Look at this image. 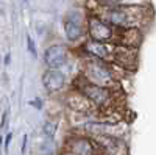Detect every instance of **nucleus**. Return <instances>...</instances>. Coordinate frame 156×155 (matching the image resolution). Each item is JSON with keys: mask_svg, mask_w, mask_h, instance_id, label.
<instances>
[{"mask_svg": "<svg viewBox=\"0 0 156 155\" xmlns=\"http://www.w3.org/2000/svg\"><path fill=\"white\" fill-rule=\"evenodd\" d=\"M86 77L89 79V83H94V85H98L103 88L109 86V83L112 82V74H111L109 68L105 63H101L98 58L87 63Z\"/></svg>", "mask_w": 156, "mask_h": 155, "instance_id": "nucleus-1", "label": "nucleus"}, {"mask_svg": "<svg viewBox=\"0 0 156 155\" xmlns=\"http://www.w3.org/2000/svg\"><path fill=\"white\" fill-rule=\"evenodd\" d=\"M78 89H80L81 96H84L87 100H90L92 103H95V105H98V107L105 105L111 97V93H109L108 88H103V86L89 83V82H84L83 85H80Z\"/></svg>", "mask_w": 156, "mask_h": 155, "instance_id": "nucleus-2", "label": "nucleus"}, {"mask_svg": "<svg viewBox=\"0 0 156 155\" xmlns=\"http://www.w3.org/2000/svg\"><path fill=\"white\" fill-rule=\"evenodd\" d=\"M87 28H89L90 38H92L94 41L105 42V41H109L111 38H112V28H111V25L106 24L105 20L98 19V17H89Z\"/></svg>", "mask_w": 156, "mask_h": 155, "instance_id": "nucleus-3", "label": "nucleus"}, {"mask_svg": "<svg viewBox=\"0 0 156 155\" xmlns=\"http://www.w3.org/2000/svg\"><path fill=\"white\" fill-rule=\"evenodd\" d=\"M64 31L69 41H78L83 36V16L76 11H72L64 19Z\"/></svg>", "mask_w": 156, "mask_h": 155, "instance_id": "nucleus-4", "label": "nucleus"}, {"mask_svg": "<svg viewBox=\"0 0 156 155\" xmlns=\"http://www.w3.org/2000/svg\"><path fill=\"white\" fill-rule=\"evenodd\" d=\"M44 61L50 69H59L67 63V50L64 46H51L45 50Z\"/></svg>", "mask_w": 156, "mask_h": 155, "instance_id": "nucleus-5", "label": "nucleus"}, {"mask_svg": "<svg viewBox=\"0 0 156 155\" xmlns=\"http://www.w3.org/2000/svg\"><path fill=\"white\" fill-rule=\"evenodd\" d=\"M106 19L111 24L122 25V27H129L133 25V16L129 14V8L120 6V8H108L106 11Z\"/></svg>", "mask_w": 156, "mask_h": 155, "instance_id": "nucleus-6", "label": "nucleus"}, {"mask_svg": "<svg viewBox=\"0 0 156 155\" xmlns=\"http://www.w3.org/2000/svg\"><path fill=\"white\" fill-rule=\"evenodd\" d=\"M42 83H44V88L47 91L55 93V91L62 89V86L66 85V77H64V74L59 72L58 69H50L48 72L44 74Z\"/></svg>", "mask_w": 156, "mask_h": 155, "instance_id": "nucleus-7", "label": "nucleus"}, {"mask_svg": "<svg viewBox=\"0 0 156 155\" xmlns=\"http://www.w3.org/2000/svg\"><path fill=\"white\" fill-rule=\"evenodd\" d=\"M84 49H86L92 57H95V58H98V60H106V58H109V55H111V50L108 49V46H105L103 42H98V41H94V39L87 41L86 46H84Z\"/></svg>", "mask_w": 156, "mask_h": 155, "instance_id": "nucleus-8", "label": "nucleus"}, {"mask_svg": "<svg viewBox=\"0 0 156 155\" xmlns=\"http://www.w3.org/2000/svg\"><path fill=\"white\" fill-rule=\"evenodd\" d=\"M72 152L73 155H95L94 146L86 138H78L72 141Z\"/></svg>", "mask_w": 156, "mask_h": 155, "instance_id": "nucleus-9", "label": "nucleus"}, {"mask_svg": "<svg viewBox=\"0 0 156 155\" xmlns=\"http://www.w3.org/2000/svg\"><path fill=\"white\" fill-rule=\"evenodd\" d=\"M142 41V36L139 33V30H136L134 27H129L126 30V33L123 35V47H128V49H134L140 44Z\"/></svg>", "mask_w": 156, "mask_h": 155, "instance_id": "nucleus-10", "label": "nucleus"}, {"mask_svg": "<svg viewBox=\"0 0 156 155\" xmlns=\"http://www.w3.org/2000/svg\"><path fill=\"white\" fill-rule=\"evenodd\" d=\"M56 122H53V121H47L45 124H44V127H42V130H44V135L47 136V138H53V135H55V132H56Z\"/></svg>", "mask_w": 156, "mask_h": 155, "instance_id": "nucleus-11", "label": "nucleus"}, {"mask_svg": "<svg viewBox=\"0 0 156 155\" xmlns=\"http://www.w3.org/2000/svg\"><path fill=\"white\" fill-rule=\"evenodd\" d=\"M27 46H28V50H30V54L36 58V55H37V52H36V46H34V41H33V38L28 35L27 36Z\"/></svg>", "mask_w": 156, "mask_h": 155, "instance_id": "nucleus-12", "label": "nucleus"}, {"mask_svg": "<svg viewBox=\"0 0 156 155\" xmlns=\"http://www.w3.org/2000/svg\"><path fill=\"white\" fill-rule=\"evenodd\" d=\"M30 103H31L36 110H41V108H42V100H41V99H34V100L30 102Z\"/></svg>", "mask_w": 156, "mask_h": 155, "instance_id": "nucleus-13", "label": "nucleus"}, {"mask_svg": "<svg viewBox=\"0 0 156 155\" xmlns=\"http://www.w3.org/2000/svg\"><path fill=\"white\" fill-rule=\"evenodd\" d=\"M11 138H12V133L9 132V133L6 135V138H5V150H8V147H9V143H11Z\"/></svg>", "mask_w": 156, "mask_h": 155, "instance_id": "nucleus-14", "label": "nucleus"}, {"mask_svg": "<svg viewBox=\"0 0 156 155\" xmlns=\"http://www.w3.org/2000/svg\"><path fill=\"white\" fill-rule=\"evenodd\" d=\"M6 118H8V111H5L3 113V116H2V124H0V127H5V124H6Z\"/></svg>", "mask_w": 156, "mask_h": 155, "instance_id": "nucleus-15", "label": "nucleus"}, {"mask_svg": "<svg viewBox=\"0 0 156 155\" xmlns=\"http://www.w3.org/2000/svg\"><path fill=\"white\" fill-rule=\"evenodd\" d=\"M27 139H28V136H27V135H23V143H22V147H20L22 153L25 152V147H27Z\"/></svg>", "mask_w": 156, "mask_h": 155, "instance_id": "nucleus-16", "label": "nucleus"}, {"mask_svg": "<svg viewBox=\"0 0 156 155\" xmlns=\"http://www.w3.org/2000/svg\"><path fill=\"white\" fill-rule=\"evenodd\" d=\"M9 61H11V54H6V55H5L3 63H5V64H9Z\"/></svg>", "mask_w": 156, "mask_h": 155, "instance_id": "nucleus-17", "label": "nucleus"}, {"mask_svg": "<svg viewBox=\"0 0 156 155\" xmlns=\"http://www.w3.org/2000/svg\"><path fill=\"white\" fill-rule=\"evenodd\" d=\"M2 141H3V139H2V136H0V144H2Z\"/></svg>", "mask_w": 156, "mask_h": 155, "instance_id": "nucleus-18", "label": "nucleus"}]
</instances>
